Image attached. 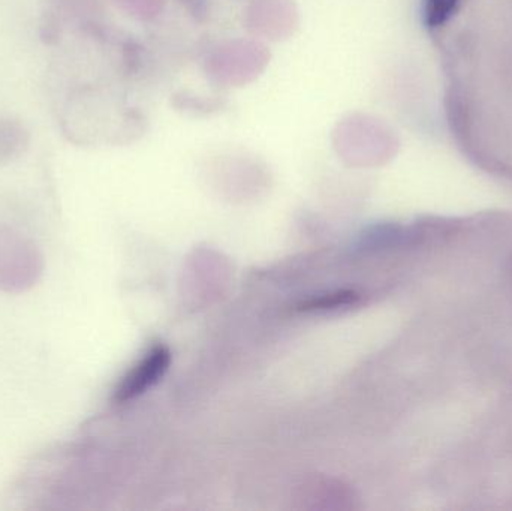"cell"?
Segmentation results:
<instances>
[{
	"label": "cell",
	"mask_w": 512,
	"mask_h": 511,
	"mask_svg": "<svg viewBox=\"0 0 512 511\" xmlns=\"http://www.w3.org/2000/svg\"><path fill=\"white\" fill-rule=\"evenodd\" d=\"M170 365L171 351L165 345H155L122 381L117 389L116 401L128 402L143 395L164 378Z\"/></svg>",
	"instance_id": "6da1fadb"
},
{
	"label": "cell",
	"mask_w": 512,
	"mask_h": 511,
	"mask_svg": "<svg viewBox=\"0 0 512 511\" xmlns=\"http://www.w3.org/2000/svg\"><path fill=\"white\" fill-rule=\"evenodd\" d=\"M457 0H426V20L432 27L441 26L456 11Z\"/></svg>",
	"instance_id": "3957f363"
},
{
	"label": "cell",
	"mask_w": 512,
	"mask_h": 511,
	"mask_svg": "<svg viewBox=\"0 0 512 511\" xmlns=\"http://www.w3.org/2000/svg\"><path fill=\"white\" fill-rule=\"evenodd\" d=\"M358 302H360V294L355 293V291L343 290L306 300V302L298 306V311H328V309L354 306L357 305Z\"/></svg>",
	"instance_id": "7a4b0ae2"
}]
</instances>
